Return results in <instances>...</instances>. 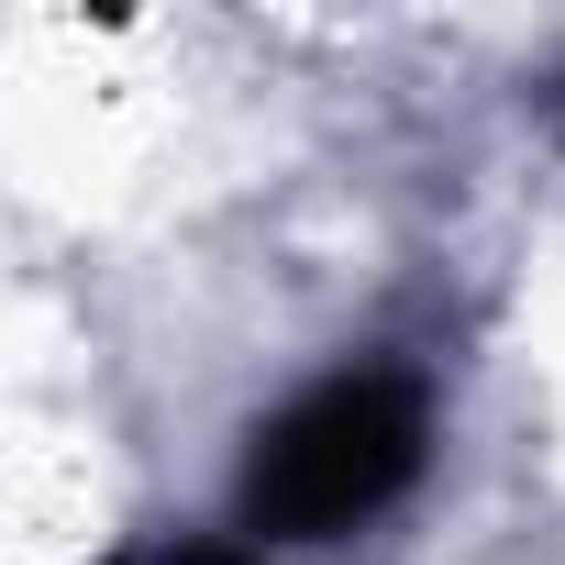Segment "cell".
<instances>
[{
    "mask_svg": "<svg viewBox=\"0 0 565 565\" xmlns=\"http://www.w3.org/2000/svg\"><path fill=\"white\" fill-rule=\"evenodd\" d=\"M167 565H266V554H167Z\"/></svg>",
    "mask_w": 565,
    "mask_h": 565,
    "instance_id": "7a4b0ae2",
    "label": "cell"
},
{
    "mask_svg": "<svg viewBox=\"0 0 565 565\" xmlns=\"http://www.w3.org/2000/svg\"><path fill=\"white\" fill-rule=\"evenodd\" d=\"M433 466V388L422 366H333L300 399H277L233 466V532L277 543H344L388 521Z\"/></svg>",
    "mask_w": 565,
    "mask_h": 565,
    "instance_id": "6da1fadb",
    "label": "cell"
}]
</instances>
